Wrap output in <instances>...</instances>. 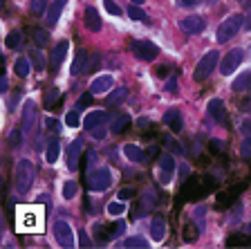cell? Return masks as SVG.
I'll return each instance as SVG.
<instances>
[{
    "label": "cell",
    "mask_w": 251,
    "mask_h": 249,
    "mask_svg": "<svg viewBox=\"0 0 251 249\" xmlns=\"http://www.w3.org/2000/svg\"><path fill=\"white\" fill-rule=\"evenodd\" d=\"M218 187V180L213 177H188L184 180L182 191H179V202H186V200H202L204 195H209L213 189Z\"/></svg>",
    "instance_id": "cell-1"
},
{
    "label": "cell",
    "mask_w": 251,
    "mask_h": 249,
    "mask_svg": "<svg viewBox=\"0 0 251 249\" xmlns=\"http://www.w3.org/2000/svg\"><path fill=\"white\" fill-rule=\"evenodd\" d=\"M36 180V168L31 160H18L14 166V187L18 193H27Z\"/></svg>",
    "instance_id": "cell-2"
},
{
    "label": "cell",
    "mask_w": 251,
    "mask_h": 249,
    "mask_svg": "<svg viewBox=\"0 0 251 249\" xmlns=\"http://www.w3.org/2000/svg\"><path fill=\"white\" fill-rule=\"evenodd\" d=\"M43 222H45V213L41 207H23L18 211V227L27 234H41Z\"/></svg>",
    "instance_id": "cell-3"
},
{
    "label": "cell",
    "mask_w": 251,
    "mask_h": 249,
    "mask_svg": "<svg viewBox=\"0 0 251 249\" xmlns=\"http://www.w3.org/2000/svg\"><path fill=\"white\" fill-rule=\"evenodd\" d=\"M242 23H245V16L242 14H231L229 18H225V23L218 27V43H229L240 31Z\"/></svg>",
    "instance_id": "cell-4"
},
{
    "label": "cell",
    "mask_w": 251,
    "mask_h": 249,
    "mask_svg": "<svg viewBox=\"0 0 251 249\" xmlns=\"http://www.w3.org/2000/svg\"><path fill=\"white\" fill-rule=\"evenodd\" d=\"M218 52L215 50H211V52H206L202 58L198 61V65H195V72H193V79L195 81H204V79H209L211 72H215V65H218Z\"/></svg>",
    "instance_id": "cell-5"
},
{
    "label": "cell",
    "mask_w": 251,
    "mask_h": 249,
    "mask_svg": "<svg viewBox=\"0 0 251 249\" xmlns=\"http://www.w3.org/2000/svg\"><path fill=\"white\" fill-rule=\"evenodd\" d=\"M88 189L90 191H105V189L112 187V173H110V168H97V171H92L88 177Z\"/></svg>",
    "instance_id": "cell-6"
},
{
    "label": "cell",
    "mask_w": 251,
    "mask_h": 249,
    "mask_svg": "<svg viewBox=\"0 0 251 249\" xmlns=\"http://www.w3.org/2000/svg\"><path fill=\"white\" fill-rule=\"evenodd\" d=\"M173 175H175V157L164 153L157 160V180L162 182V184H171Z\"/></svg>",
    "instance_id": "cell-7"
},
{
    "label": "cell",
    "mask_w": 251,
    "mask_h": 249,
    "mask_svg": "<svg viewBox=\"0 0 251 249\" xmlns=\"http://www.w3.org/2000/svg\"><path fill=\"white\" fill-rule=\"evenodd\" d=\"M126 231V222H115V224H103V222H97L94 224V238L97 243H105V240L115 238V236L124 234Z\"/></svg>",
    "instance_id": "cell-8"
},
{
    "label": "cell",
    "mask_w": 251,
    "mask_h": 249,
    "mask_svg": "<svg viewBox=\"0 0 251 249\" xmlns=\"http://www.w3.org/2000/svg\"><path fill=\"white\" fill-rule=\"evenodd\" d=\"M132 54H135L139 61L144 63H151L157 58V54H159V50H157V45H152L151 41H132Z\"/></svg>",
    "instance_id": "cell-9"
},
{
    "label": "cell",
    "mask_w": 251,
    "mask_h": 249,
    "mask_svg": "<svg viewBox=\"0 0 251 249\" xmlns=\"http://www.w3.org/2000/svg\"><path fill=\"white\" fill-rule=\"evenodd\" d=\"M54 236H56V240H58V245H61V247H65V249L76 247V240H74L72 227H70L68 222H63V220L54 222Z\"/></svg>",
    "instance_id": "cell-10"
},
{
    "label": "cell",
    "mask_w": 251,
    "mask_h": 249,
    "mask_svg": "<svg viewBox=\"0 0 251 249\" xmlns=\"http://www.w3.org/2000/svg\"><path fill=\"white\" fill-rule=\"evenodd\" d=\"M242 58H245V52H242L240 47H233V50H231V52L222 58V63H220V74L229 77L233 70H238V65L242 63Z\"/></svg>",
    "instance_id": "cell-11"
},
{
    "label": "cell",
    "mask_w": 251,
    "mask_h": 249,
    "mask_svg": "<svg viewBox=\"0 0 251 249\" xmlns=\"http://www.w3.org/2000/svg\"><path fill=\"white\" fill-rule=\"evenodd\" d=\"M36 121H38L36 104L29 99V101H25V106H23V133H25V135H31L34 128H36Z\"/></svg>",
    "instance_id": "cell-12"
},
{
    "label": "cell",
    "mask_w": 251,
    "mask_h": 249,
    "mask_svg": "<svg viewBox=\"0 0 251 249\" xmlns=\"http://www.w3.org/2000/svg\"><path fill=\"white\" fill-rule=\"evenodd\" d=\"M206 23H204L202 16H186L179 21V29L186 31V34H202Z\"/></svg>",
    "instance_id": "cell-13"
},
{
    "label": "cell",
    "mask_w": 251,
    "mask_h": 249,
    "mask_svg": "<svg viewBox=\"0 0 251 249\" xmlns=\"http://www.w3.org/2000/svg\"><path fill=\"white\" fill-rule=\"evenodd\" d=\"M81 153H83V141L81 139H74L70 144V151H68V168L70 171H76L81 166Z\"/></svg>",
    "instance_id": "cell-14"
},
{
    "label": "cell",
    "mask_w": 251,
    "mask_h": 249,
    "mask_svg": "<svg viewBox=\"0 0 251 249\" xmlns=\"http://www.w3.org/2000/svg\"><path fill=\"white\" fill-rule=\"evenodd\" d=\"M206 112H209L211 119H215L218 124H226V110H225V104L220 99H211L209 106H206Z\"/></svg>",
    "instance_id": "cell-15"
},
{
    "label": "cell",
    "mask_w": 251,
    "mask_h": 249,
    "mask_svg": "<svg viewBox=\"0 0 251 249\" xmlns=\"http://www.w3.org/2000/svg\"><path fill=\"white\" fill-rule=\"evenodd\" d=\"M164 124H166L173 133H182L184 130V119H182V114H179V110H175V108L166 110V114H164Z\"/></svg>",
    "instance_id": "cell-16"
},
{
    "label": "cell",
    "mask_w": 251,
    "mask_h": 249,
    "mask_svg": "<svg viewBox=\"0 0 251 249\" xmlns=\"http://www.w3.org/2000/svg\"><path fill=\"white\" fill-rule=\"evenodd\" d=\"M151 236L155 243H162L166 238V218L164 216H155L151 222Z\"/></svg>",
    "instance_id": "cell-17"
},
{
    "label": "cell",
    "mask_w": 251,
    "mask_h": 249,
    "mask_svg": "<svg viewBox=\"0 0 251 249\" xmlns=\"http://www.w3.org/2000/svg\"><path fill=\"white\" fill-rule=\"evenodd\" d=\"M110 88H112V77H110V74H101V77H97L92 81L90 92L92 94H105Z\"/></svg>",
    "instance_id": "cell-18"
},
{
    "label": "cell",
    "mask_w": 251,
    "mask_h": 249,
    "mask_svg": "<svg viewBox=\"0 0 251 249\" xmlns=\"http://www.w3.org/2000/svg\"><path fill=\"white\" fill-rule=\"evenodd\" d=\"M130 124H132V119L128 117V114H117L115 119L110 121V133H115V135H121V133H126V130L130 128Z\"/></svg>",
    "instance_id": "cell-19"
},
{
    "label": "cell",
    "mask_w": 251,
    "mask_h": 249,
    "mask_svg": "<svg viewBox=\"0 0 251 249\" xmlns=\"http://www.w3.org/2000/svg\"><path fill=\"white\" fill-rule=\"evenodd\" d=\"M83 23H85V27H88L90 31H99L101 29V18H99V14H97L94 7H88V9H85Z\"/></svg>",
    "instance_id": "cell-20"
},
{
    "label": "cell",
    "mask_w": 251,
    "mask_h": 249,
    "mask_svg": "<svg viewBox=\"0 0 251 249\" xmlns=\"http://www.w3.org/2000/svg\"><path fill=\"white\" fill-rule=\"evenodd\" d=\"M231 90H235V92H245V90H251V70L238 74V77L233 79V85H231Z\"/></svg>",
    "instance_id": "cell-21"
},
{
    "label": "cell",
    "mask_w": 251,
    "mask_h": 249,
    "mask_svg": "<svg viewBox=\"0 0 251 249\" xmlns=\"http://www.w3.org/2000/svg\"><path fill=\"white\" fill-rule=\"evenodd\" d=\"M105 119H108V114H105L103 110H92V112H88V117H85V128L92 130V128H97V126L105 124Z\"/></svg>",
    "instance_id": "cell-22"
},
{
    "label": "cell",
    "mask_w": 251,
    "mask_h": 249,
    "mask_svg": "<svg viewBox=\"0 0 251 249\" xmlns=\"http://www.w3.org/2000/svg\"><path fill=\"white\" fill-rule=\"evenodd\" d=\"M124 155L128 157L130 162H135V164H141V162H146V155H144V151H141L139 146H135V144H126V146H124Z\"/></svg>",
    "instance_id": "cell-23"
},
{
    "label": "cell",
    "mask_w": 251,
    "mask_h": 249,
    "mask_svg": "<svg viewBox=\"0 0 251 249\" xmlns=\"http://www.w3.org/2000/svg\"><path fill=\"white\" fill-rule=\"evenodd\" d=\"M245 182H242V184H238V187L235 189H229V191H225V193H220L218 195V204H222V207H226V204H231L235 200V195H238V193H242L245 191Z\"/></svg>",
    "instance_id": "cell-24"
},
{
    "label": "cell",
    "mask_w": 251,
    "mask_h": 249,
    "mask_svg": "<svg viewBox=\"0 0 251 249\" xmlns=\"http://www.w3.org/2000/svg\"><path fill=\"white\" fill-rule=\"evenodd\" d=\"M68 50H70V43L68 41H61L56 47H54V54H52V68L56 70L58 65L63 63V58H65V54H68Z\"/></svg>",
    "instance_id": "cell-25"
},
{
    "label": "cell",
    "mask_w": 251,
    "mask_h": 249,
    "mask_svg": "<svg viewBox=\"0 0 251 249\" xmlns=\"http://www.w3.org/2000/svg\"><path fill=\"white\" fill-rule=\"evenodd\" d=\"M85 61H88V52H85V50H78L76 56H74V61H72V70H70V74H72V77H78V74L83 72Z\"/></svg>",
    "instance_id": "cell-26"
},
{
    "label": "cell",
    "mask_w": 251,
    "mask_h": 249,
    "mask_svg": "<svg viewBox=\"0 0 251 249\" xmlns=\"http://www.w3.org/2000/svg\"><path fill=\"white\" fill-rule=\"evenodd\" d=\"M63 7H65V5H63V2H58V0H56V2H54V5L50 7V9H47L45 23H47V25H50V27H54V25H56V23H58V18H61V11H63Z\"/></svg>",
    "instance_id": "cell-27"
},
{
    "label": "cell",
    "mask_w": 251,
    "mask_h": 249,
    "mask_svg": "<svg viewBox=\"0 0 251 249\" xmlns=\"http://www.w3.org/2000/svg\"><path fill=\"white\" fill-rule=\"evenodd\" d=\"M121 247H130V249H146L148 247V240L141 238V236H128V238L121 240Z\"/></svg>",
    "instance_id": "cell-28"
},
{
    "label": "cell",
    "mask_w": 251,
    "mask_h": 249,
    "mask_svg": "<svg viewBox=\"0 0 251 249\" xmlns=\"http://www.w3.org/2000/svg\"><path fill=\"white\" fill-rule=\"evenodd\" d=\"M58 155H61V144H58L56 139H52L50 146H47V151H45V160L50 162V164H54V162L58 160Z\"/></svg>",
    "instance_id": "cell-29"
},
{
    "label": "cell",
    "mask_w": 251,
    "mask_h": 249,
    "mask_svg": "<svg viewBox=\"0 0 251 249\" xmlns=\"http://www.w3.org/2000/svg\"><path fill=\"white\" fill-rule=\"evenodd\" d=\"M31 41L36 47H47L50 45V36H47L45 29H31Z\"/></svg>",
    "instance_id": "cell-30"
},
{
    "label": "cell",
    "mask_w": 251,
    "mask_h": 249,
    "mask_svg": "<svg viewBox=\"0 0 251 249\" xmlns=\"http://www.w3.org/2000/svg\"><path fill=\"white\" fill-rule=\"evenodd\" d=\"M21 43H23V34H21V31H16V29L9 31V36L5 38V45L9 47V50H16Z\"/></svg>",
    "instance_id": "cell-31"
},
{
    "label": "cell",
    "mask_w": 251,
    "mask_h": 249,
    "mask_svg": "<svg viewBox=\"0 0 251 249\" xmlns=\"http://www.w3.org/2000/svg\"><path fill=\"white\" fill-rule=\"evenodd\" d=\"M14 70L21 79H25L27 74H29V61H27V58H18V61L14 63Z\"/></svg>",
    "instance_id": "cell-32"
},
{
    "label": "cell",
    "mask_w": 251,
    "mask_h": 249,
    "mask_svg": "<svg viewBox=\"0 0 251 249\" xmlns=\"http://www.w3.org/2000/svg\"><path fill=\"white\" fill-rule=\"evenodd\" d=\"M198 236H200V229L195 227L193 222H186V227H184V240H186V243H193Z\"/></svg>",
    "instance_id": "cell-33"
},
{
    "label": "cell",
    "mask_w": 251,
    "mask_h": 249,
    "mask_svg": "<svg viewBox=\"0 0 251 249\" xmlns=\"http://www.w3.org/2000/svg\"><path fill=\"white\" fill-rule=\"evenodd\" d=\"M76 193H78L76 182H65V184H63V197H65V200H72Z\"/></svg>",
    "instance_id": "cell-34"
},
{
    "label": "cell",
    "mask_w": 251,
    "mask_h": 249,
    "mask_svg": "<svg viewBox=\"0 0 251 249\" xmlns=\"http://www.w3.org/2000/svg\"><path fill=\"white\" fill-rule=\"evenodd\" d=\"M126 94H128V90H126V88H117V90H112V92L108 94V104H119L121 99H126Z\"/></svg>",
    "instance_id": "cell-35"
},
{
    "label": "cell",
    "mask_w": 251,
    "mask_h": 249,
    "mask_svg": "<svg viewBox=\"0 0 251 249\" xmlns=\"http://www.w3.org/2000/svg\"><path fill=\"white\" fill-rule=\"evenodd\" d=\"M128 16H130L132 21H148V16L144 14V11L139 9L137 5H132V7H128Z\"/></svg>",
    "instance_id": "cell-36"
},
{
    "label": "cell",
    "mask_w": 251,
    "mask_h": 249,
    "mask_svg": "<svg viewBox=\"0 0 251 249\" xmlns=\"http://www.w3.org/2000/svg\"><path fill=\"white\" fill-rule=\"evenodd\" d=\"M226 245L233 247V245H251V236H231L226 238Z\"/></svg>",
    "instance_id": "cell-37"
},
{
    "label": "cell",
    "mask_w": 251,
    "mask_h": 249,
    "mask_svg": "<svg viewBox=\"0 0 251 249\" xmlns=\"http://www.w3.org/2000/svg\"><path fill=\"white\" fill-rule=\"evenodd\" d=\"M124 211H126L124 200H121V202H110L108 204V213H110V216H121Z\"/></svg>",
    "instance_id": "cell-38"
},
{
    "label": "cell",
    "mask_w": 251,
    "mask_h": 249,
    "mask_svg": "<svg viewBox=\"0 0 251 249\" xmlns=\"http://www.w3.org/2000/svg\"><path fill=\"white\" fill-rule=\"evenodd\" d=\"M23 135H25V133H23V128H21V130H14V133H11V135H9V146H11V148H18V146H21Z\"/></svg>",
    "instance_id": "cell-39"
},
{
    "label": "cell",
    "mask_w": 251,
    "mask_h": 249,
    "mask_svg": "<svg viewBox=\"0 0 251 249\" xmlns=\"http://www.w3.org/2000/svg\"><path fill=\"white\" fill-rule=\"evenodd\" d=\"M103 7H105V11H108V14H112V16H119L121 14V7L117 5L115 0H103Z\"/></svg>",
    "instance_id": "cell-40"
},
{
    "label": "cell",
    "mask_w": 251,
    "mask_h": 249,
    "mask_svg": "<svg viewBox=\"0 0 251 249\" xmlns=\"http://www.w3.org/2000/svg\"><path fill=\"white\" fill-rule=\"evenodd\" d=\"M105 133H108V126H105V124H101V126H97V128L90 130V135H92L94 139H103Z\"/></svg>",
    "instance_id": "cell-41"
},
{
    "label": "cell",
    "mask_w": 251,
    "mask_h": 249,
    "mask_svg": "<svg viewBox=\"0 0 251 249\" xmlns=\"http://www.w3.org/2000/svg\"><path fill=\"white\" fill-rule=\"evenodd\" d=\"M31 61H34V65H36V72H43V70H45V61H43V54L41 52L31 54Z\"/></svg>",
    "instance_id": "cell-42"
},
{
    "label": "cell",
    "mask_w": 251,
    "mask_h": 249,
    "mask_svg": "<svg viewBox=\"0 0 251 249\" xmlns=\"http://www.w3.org/2000/svg\"><path fill=\"white\" fill-rule=\"evenodd\" d=\"M65 124H68L70 128H76V126H78V110H72V112H68V117H65Z\"/></svg>",
    "instance_id": "cell-43"
},
{
    "label": "cell",
    "mask_w": 251,
    "mask_h": 249,
    "mask_svg": "<svg viewBox=\"0 0 251 249\" xmlns=\"http://www.w3.org/2000/svg\"><path fill=\"white\" fill-rule=\"evenodd\" d=\"M45 126H47V133H58V130H61V124H58L54 117H47Z\"/></svg>",
    "instance_id": "cell-44"
},
{
    "label": "cell",
    "mask_w": 251,
    "mask_h": 249,
    "mask_svg": "<svg viewBox=\"0 0 251 249\" xmlns=\"http://www.w3.org/2000/svg\"><path fill=\"white\" fill-rule=\"evenodd\" d=\"M56 99H58V88H50L45 94V106H52Z\"/></svg>",
    "instance_id": "cell-45"
},
{
    "label": "cell",
    "mask_w": 251,
    "mask_h": 249,
    "mask_svg": "<svg viewBox=\"0 0 251 249\" xmlns=\"http://www.w3.org/2000/svg\"><path fill=\"white\" fill-rule=\"evenodd\" d=\"M132 195H135V189H132V187H126V189H121V191H119V195H117V197H119V200H124V202H126V200H130Z\"/></svg>",
    "instance_id": "cell-46"
},
{
    "label": "cell",
    "mask_w": 251,
    "mask_h": 249,
    "mask_svg": "<svg viewBox=\"0 0 251 249\" xmlns=\"http://www.w3.org/2000/svg\"><path fill=\"white\" fill-rule=\"evenodd\" d=\"M45 7H47V0H31V11L41 14V11H45Z\"/></svg>",
    "instance_id": "cell-47"
},
{
    "label": "cell",
    "mask_w": 251,
    "mask_h": 249,
    "mask_svg": "<svg viewBox=\"0 0 251 249\" xmlns=\"http://www.w3.org/2000/svg\"><path fill=\"white\" fill-rule=\"evenodd\" d=\"M209 148L213 153H222V151H225V146H222V141H220V139H211L209 141Z\"/></svg>",
    "instance_id": "cell-48"
},
{
    "label": "cell",
    "mask_w": 251,
    "mask_h": 249,
    "mask_svg": "<svg viewBox=\"0 0 251 249\" xmlns=\"http://www.w3.org/2000/svg\"><path fill=\"white\" fill-rule=\"evenodd\" d=\"M90 101H92V92H90V94H83V97L78 99V104H76V110H81V108H83V106H88Z\"/></svg>",
    "instance_id": "cell-49"
},
{
    "label": "cell",
    "mask_w": 251,
    "mask_h": 249,
    "mask_svg": "<svg viewBox=\"0 0 251 249\" xmlns=\"http://www.w3.org/2000/svg\"><path fill=\"white\" fill-rule=\"evenodd\" d=\"M242 157H249L251 155V139H245V144H242Z\"/></svg>",
    "instance_id": "cell-50"
},
{
    "label": "cell",
    "mask_w": 251,
    "mask_h": 249,
    "mask_svg": "<svg viewBox=\"0 0 251 249\" xmlns=\"http://www.w3.org/2000/svg\"><path fill=\"white\" fill-rule=\"evenodd\" d=\"M240 130L245 133V135H251V119H245L240 124Z\"/></svg>",
    "instance_id": "cell-51"
},
{
    "label": "cell",
    "mask_w": 251,
    "mask_h": 249,
    "mask_svg": "<svg viewBox=\"0 0 251 249\" xmlns=\"http://www.w3.org/2000/svg\"><path fill=\"white\" fill-rule=\"evenodd\" d=\"M200 0H177V5L179 7H193V5H198Z\"/></svg>",
    "instance_id": "cell-52"
},
{
    "label": "cell",
    "mask_w": 251,
    "mask_h": 249,
    "mask_svg": "<svg viewBox=\"0 0 251 249\" xmlns=\"http://www.w3.org/2000/svg\"><path fill=\"white\" fill-rule=\"evenodd\" d=\"M78 234H81V247H88V245H90L88 234H85V231H78Z\"/></svg>",
    "instance_id": "cell-53"
},
{
    "label": "cell",
    "mask_w": 251,
    "mask_h": 249,
    "mask_svg": "<svg viewBox=\"0 0 251 249\" xmlns=\"http://www.w3.org/2000/svg\"><path fill=\"white\" fill-rule=\"evenodd\" d=\"M175 88H177V83H175V79H171V81L166 83V90L168 92H175Z\"/></svg>",
    "instance_id": "cell-54"
},
{
    "label": "cell",
    "mask_w": 251,
    "mask_h": 249,
    "mask_svg": "<svg viewBox=\"0 0 251 249\" xmlns=\"http://www.w3.org/2000/svg\"><path fill=\"white\" fill-rule=\"evenodd\" d=\"M179 175H182V177H186V175H188V168H186V164H182V166H179Z\"/></svg>",
    "instance_id": "cell-55"
},
{
    "label": "cell",
    "mask_w": 251,
    "mask_h": 249,
    "mask_svg": "<svg viewBox=\"0 0 251 249\" xmlns=\"http://www.w3.org/2000/svg\"><path fill=\"white\" fill-rule=\"evenodd\" d=\"M0 88L7 90V77H5V74H2V81H0Z\"/></svg>",
    "instance_id": "cell-56"
},
{
    "label": "cell",
    "mask_w": 251,
    "mask_h": 249,
    "mask_svg": "<svg viewBox=\"0 0 251 249\" xmlns=\"http://www.w3.org/2000/svg\"><path fill=\"white\" fill-rule=\"evenodd\" d=\"M245 25H247V27H249V29H251V14H249V16H247V21H245Z\"/></svg>",
    "instance_id": "cell-57"
},
{
    "label": "cell",
    "mask_w": 251,
    "mask_h": 249,
    "mask_svg": "<svg viewBox=\"0 0 251 249\" xmlns=\"http://www.w3.org/2000/svg\"><path fill=\"white\" fill-rule=\"evenodd\" d=\"M141 2H144V0H132V5H141Z\"/></svg>",
    "instance_id": "cell-58"
},
{
    "label": "cell",
    "mask_w": 251,
    "mask_h": 249,
    "mask_svg": "<svg viewBox=\"0 0 251 249\" xmlns=\"http://www.w3.org/2000/svg\"><path fill=\"white\" fill-rule=\"evenodd\" d=\"M58 2H63V5H65V2H68V0H58Z\"/></svg>",
    "instance_id": "cell-59"
},
{
    "label": "cell",
    "mask_w": 251,
    "mask_h": 249,
    "mask_svg": "<svg viewBox=\"0 0 251 249\" xmlns=\"http://www.w3.org/2000/svg\"><path fill=\"white\" fill-rule=\"evenodd\" d=\"M249 234H251V224H249Z\"/></svg>",
    "instance_id": "cell-60"
}]
</instances>
